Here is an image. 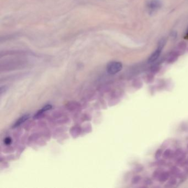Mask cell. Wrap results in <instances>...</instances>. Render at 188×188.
<instances>
[{
  "mask_svg": "<svg viewBox=\"0 0 188 188\" xmlns=\"http://www.w3.org/2000/svg\"><path fill=\"white\" fill-rule=\"evenodd\" d=\"M171 36L173 37L174 38H175L177 36V33L175 31H173V33H172V34H171Z\"/></svg>",
  "mask_w": 188,
  "mask_h": 188,
  "instance_id": "10",
  "label": "cell"
},
{
  "mask_svg": "<svg viewBox=\"0 0 188 188\" xmlns=\"http://www.w3.org/2000/svg\"></svg>",
  "mask_w": 188,
  "mask_h": 188,
  "instance_id": "11",
  "label": "cell"
},
{
  "mask_svg": "<svg viewBox=\"0 0 188 188\" xmlns=\"http://www.w3.org/2000/svg\"><path fill=\"white\" fill-rule=\"evenodd\" d=\"M29 117V115H23V117H20V118L15 122L14 125V127H17L20 126L22 124L25 122L27 120H28Z\"/></svg>",
  "mask_w": 188,
  "mask_h": 188,
  "instance_id": "4",
  "label": "cell"
},
{
  "mask_svg": "<svg viewBox=\"0 0 188 188\" xmlns=\"http://www.w3.org/2000/svg\"><path fill=\"white\" fill-rule=\"evenodd\" d=\"M122 68V64L117 61L109 62L107 67V72L110 75H115L120 71Z\"/></svg>",
  "mask_w": 188,
  "mask_h": 188,
  "instance_id": "1",
  "label": "cell"
},
{
  "mask_svg": "<svg viewBox=\"0 0 188 188\" xmlns=\"http://www.w3.org/2000/svg\"><path fill=\"white\" fill-rule=\"evenodd\" d=\"M51 108H52V106H51L50 104H47V105H46L45 107L42 108L41 110L36 113V114L35 115V117H38V116L41 115L43 113H44V112L50 110Z\"/></svg>",
  "mask_w": 188,
  "mask_h": 188,
  "instance_id": "6",
  "label": "cell"
},
{
  "mask_svg": "<svg viewBox=\"0 0 188 188\" xmlns=\"http://www.w3.org/2000/svg\"><path fill=\"white\" fill-rule=\"evenodd\" d=\"M179 54L177 51H174L172 52L168 57V62L169 63H172L177 59Z\"/></svg>",
  "mask_w": 188,
  "mask_h": 188,
  "instance_id": "5",
  "label": "cell"
},
{
  "mask_svg": "<svg viewBox=\"0 0 188 188\" xmlns=\"http://www.w3.org/2000/svg\"><path fill=\"white\" fill-rule=\"evenodd\" d=\"M147 6L150 10L153 11L159 8L162 3L159 0H150L148 2Z\"/></svg>",
  "mask_w": 188,
  "mask_h": 188,
  "instance_id": "2",
  "label": "cell"
},
{
  "mask_svg": "<svg viewBox=\"0 0 188 188\" xmlns=\"http://www.w3.org/2000/svg\"><path fill=\"white\" fill-rule=\"evenodd\" d=\"M4 142H5L6 145H9L11 143V139L10 137H7V138H6L5 140H4Z\"/></svg>",
  "mask_w": 188,
  "mask_h": 188,
  "instance_id": "9",
  "label": "cell"
},
{
  "mask_svg": "<svg viewBox=\"0 0 188 188\" xmlns=\"http://www.w3.org/2000/svg\"><path fill=\"white\" fill-rule=\"evenodd\" d=\"M166 39L164 38H161L158 43L157 49L161 50H162L163 48L166 45Z\"/></svg>",
  "mask_w": 188,
  "mask_h": 188,
  "instance_id": "8",
  "label": "cell"
},
{
  "mask_svg": "<svg viewBox=\"0 0 188 188\" xmlns=\"http://www.w3.org/2000/svg\"><path fill=\"white\" fill-rule=\"evenodd\" d=\"M186 43L184 42V41H182V42H180L179 44H178V46H177V52H178V54H179L180 52H183V51H184V50H185L186 49Z\"/></svg>",
  "mask_w": 188,
  "mask_h": 188,
  "instance_id": "7",
  "label": "cell"
},
{
  "mask_svg": "<svg viewBox=\"0 0 188 188\" xmlns=\"http://www.w3.org/2000/svg\"><path fill=\"white\" fill-rule=\"evenodd\" d=\"M162 50L157 49V50L155 51H154L152 54L151 55V56H150L148 61L149 63H152L154 62V61H156L158 59V57L160 56L161 52Z\"/></svg>",
  "mask_w": 188,
  "mask_h": 188,
  "instance_id": "3",
  "label": "cell"
}]
</instances>
